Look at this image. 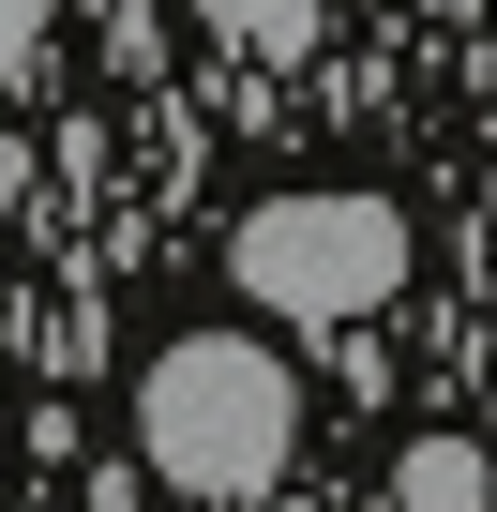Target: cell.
Masks as SVG:
<instances>
[{
    "mask_svg": "<svg viewBox=\"0 0 497 512\" xmlns=\"http://www.w3.org/2000/svg\"><path fill=\"white\" fill-rule=\"evenodd\" d=\"M302 437V392L257 332H181L151 377H136V452L166 497H257Z\"/></svg>",
    "mask_w": 497,
    "mask_h": 512,
    "instance_id": "obj_1",
    "label": "cell"
},
{
    "mask_svg": "<svg viewBox=\"0 0 497 512\" xmlns=\"http://www.w3.org/2000/svg\"><path fill=\"white\" fill-rule=\"evenodd\" d=\"M226 272L287 332H347V317H377L407 287V211L392 196H257L241 241H226Z\"/></svg>",
    "mask_w": 497,
    "mask_h": 512,
    "instance_id": "obj_2",
    "label": "cell"
},
{
    "mask_svg": "<svg viewBox=\"0 0 497 512\" xmlns=\"http://www.w3.org/2000/svg\"><path fill=\"white\" fill-rule=\"evenodd\" d=\"M392 497H407V512H482V497H497V467H482L467 437H407V467H392Z\"/></svg>",
    "mask_w": 497,
    "mask_h": 512,
    "instance_id": "obj_3",
    "label": "cell"
},
{
    "mask_svg": "<svg viewBox=\"0 0 497 512\" xmlns=\"http://www.w3.org/2000/svg\"><path fill=\"white\" fill-rule=\"evenodd\" d=\"M196 16H211L226 46H257V61H302V46L332 31V0H196Z\"/></svg>",
    "mask_w": 497,
    "mask_h": 512,
    "instance_id": "obj_4",
    "label": "cell"
},
{
    "mask_svg": "<svg viewBox=\"0 0 497 512\" xmlns=\"http://www.w3.org/2000/svg\"><path fill=\"white\" fill-rule=\"evenodd\" d=\"M46 61V0H0V76H31Z\"/></svg>",
    "mask_w": 497,
    "mask_h": 512,
    "instance_id": "obj_5",
    "label": "cell"
}]
</instances>
